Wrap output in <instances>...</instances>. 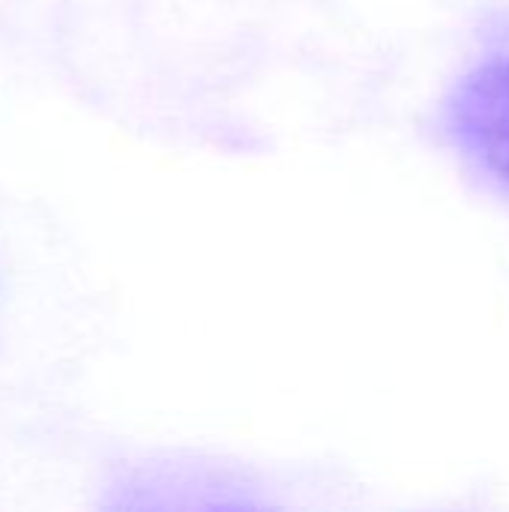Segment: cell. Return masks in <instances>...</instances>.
<instances>
[{"mask_svg": "<svg viewBox=\"0 0 509 512\" xmlns=\"http://www.w3.org/2000/svg\"><path fill=\"white\" fill-rule=\"evenodd\" d=\"M438 120L456 156L509 198V45L486 51L453 81Z\"/></svg>", "mask_w": 509, "mask_h": 512, "instance_id": "6da1fadb", "label": "cell"}]
</instances>
